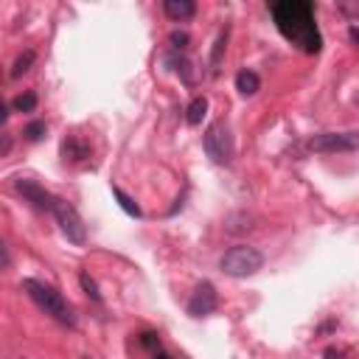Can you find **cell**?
Returning <instances> with one entry per match:
<instances>
[{"mask_svg": "<svg viewBox=\"0 0 359 359\" xmlns=\"http://www.w3.org/2000/svg\"><path fill=\"white\" fill-rule=\"evenodd\" d=\"M264 267V256L261 250L250 247V244H236L230 250H225V256L219 259V270L228 278H250Z\"/></svg>", "mask_w": 359, "mask_h": 359, "instance_id": "3957f363", "label": "cell"}, {"mask_svg": "<svg viewBox=\"0 0 359 359\" xmlns=\"http://www.w3.org/2000/svg\"><path fill=\"white\" fill-rule=\"evenodd\" d=\"M37 104H40L37 93H20V96L12 101L14 113H34V110H37Z\"/></svg>", "mask_w": 359, "mask_h": 359, "instance_id": "9a60e30c", "label": "cell"}, {"mask_svg": "<svg viewBox=\"0 0 359 359\" xmlns=\"http://www.w3.org/2000/svg\"><path fill=\"white\" fill-rule=\"evenodd\" d=\"M79 283H82L85 295H87L93 303H101V301H104V298H101V292H98V286H96V281H93L87 272H82V275H79Z\"/></svg>", "mask_w": 359, "mask_h": 359, "instance_id": "e0dca14e", "label": "cell"}, {"mask_svg": "<svg viewBox=\"0 0 359 359\" xmlns=\"http://www.w3.org/2000/svg\"><path fill=\"white\" fill-rule=\"evenodd\" d=\"M202 149L217 166H228L233 160V152H236L230 127L225 121H210L205 127V135H202Z\"/></svg>", "mask_w": 359, "mask_h": 359, "instance_id": "277c9868", "label": "cell"}, {"mask_svg": "<svg viewBox=\"0 0 359 359\" xmlns=\"http://www.w3.org/2000/svg\"><path fill=\"white\" fill-rule=\"evenodd\" d=\"M205 116H208V98H205V96L191 98V104L186 107V121H188L191 127H199Z\"/></svg>", "mask_w": 359, "mask_h": 359, "instance_id": "7c38bea8", "label": "cell"}, {"mask_svg": "<svg viewBox=\"0 0 359 359\" xmlns=\"http://www.w3.org/2000/svg\"><path fill=\"white\" fill-rule=\"evenodd\" d=\"M323 359H345V351L342 348H326V353H323Z\"/></svg>", "mask_w": 359, "mask_h": 359, "instance_id": "ffe728a7", "label": "cell"}, {"mask_svg": "<svg viewBox=\"0 0 359 359\" xmlns=\"http://www.w3.org/2000/svg\"><path fill=\"white\" fill-rule=\"evenodd\" d=\"M171 45L177 51H186L188 48V34L186 31H171Z\"/></svg>", "mask_w": 359, "mask_h": 359, "instance_id": "d6986e66", "label": "cell"}, {"mask_svg": "<svg viewBox=\"0 0 359 359\" xmlns=\"http://www.w3.org/2000/svg\"><path fill=\"white\" fill-rule=\"evenodd\" d=\"M236 90H239V96H244V98L256 96V93L261 90V79H259L256 70H250V67L239 70V74H236Z\"/></svg>", "mask_w": 359, "mask_h": 359, "instance_id": "8fae6325", "label": "cell"}, {"mask_svg": "<svg viewBox=\"0 0 359 359\" xmlns=\"http://www.w3.org/2000/svg\"><path fill=\"white\" fill-rule=\"evenodd\" d=\"M163 14L171 23H186V20H191L197 14V3H194V0H166Z\"/></svg>", "mask_w": 359, "mask_h": 359, "instance_id": "30bf717a", "label": "cell"}, {"mask_svg": "<svg viewBox=\"0 0 359 359\" xmlns=\"http://www.w3.org/2000/svg\"><path fill=\"white\" fill-rule=\"evenodd\" d=\"M14 191L25 199V202H31L37 210H48L51 213V205H54V194L51 191H45L40 183H34V180H28V177H14Z\"/></svg>", "mask_w": 359, "mask_h": 359, "instance_id": "ba28073f", "label": "cell"}, {"mask_svg": "<svg viewBox=\"0 0 359 359\" xmlns=\"http://www.w3.org/2000/svg\"><path fill=\"white\" fill-rule=\"evenodd\" d=\"M219 309V292H217V286H213L210 281H202L197 283V290L191 292L188 298V314L191 317H208Z\"/></svg>", "mask_w": 359, "mask_h": 359, "instance_id": "52a82bcc", "label": "cell"}, {"mask_svg": "<svg viewBox=\"0 0 359 359\" xmlns=\"http://www.w3.org/2000/svg\"><path fill=\"white\" fill-rule=\"evenodd\" d=\"M23 292L34 301V306H37L40 312H45L48 317H54L56 323H62V326H76V314H74V306H70L62 292L56 290V286L45 283V281H37V278H25L23 283Z\"/></svg>", "mask_w": 359, "mask_h": 359, "instance_id": "7a4b0ae2", "label": "cell"}, {"mask_svg": "<svg viewBox=\"0 0 359 359\" xmlns=\"http://www.w3.org/2000/svg\"><path fill=\"white\" fill-rule=\"evenodd\" d=\"M45 132H48L45 121H31V124H25V129H23L25 140H31V143H37V140H43V138H45Z\"/></svg>", "mask_w": 359, "mask_h": 359, "instance_id": "2e32d148", "label": "cell"}, {"mask_svg": "<svg viewBox=\"0 0 359 359\" xmlns=\"http://www.w3.org/2000/svg\"><path fill=\"white\" fill-rule=\"evenodd\" d=\"M309 149L320 152V155L356 152L359 149V132H320L309 140Z\"/></svg>", "mask_w": 359, "mask_h": 359, "instance_id": "8992f818", "label": "cell"}, {"mask_svg": "<svg viewBox=\"0 0 359 359\" xmlns=\"http://www.w3.org/2000/svg\"><path fill=\"white\" fill-rule=\"evenodd\" d=\"M34 59H37V54H34L31 48H28V51H23V54L14 59V65H12V70H9V76H12V79H20L23 74H28L31 65H34Z\"/></svg>", "mask_w": 359, "mask_h": 359, "instance_id": "5bb4252c", "label": "cell"}, {"mask_svg": "<svg viewBox=\"0 0 359 359\" xmlns=\"http://www.w3.org/2000/svg\"><path fill=\"white\" fill-rule=\"evenodd\" d=\"M51 217L56 219L62 236H65L70 244L82 247V244L87 241V225H85V219H82V213H79L74 205H70V202H65V199L56 197L54 205H51Z\"/></svg>", "mask_w": 359, "mask_h": 359, "instance_id": "5b68a950", "label": "cell"}, {"mask_svg": "<svg viewBox=\"0 0 359 359\" xmlns=\"http://www.w3.org/2000/svg\"><path fill=\"white\" fill-rule=\"evenodd\" d=\"M12 152V135H3V149H0V157H6Z\"/></svg>", "mask_w": 359, "mask_h": 359, "instance_id": "44dd1931", "label": "cell"}, {"mask_svg": "<svg viewBox=\"0 0 359 359\" xmlns=\"http://www.w3.org/2000/svg\"><path fill=\"white\" fill-rule=\"evenodd\" d=\"M113 197L118 199V205H121V210L127 213V217H135V219H140V217H143V210L138 208V202H135L127 191H121L118 186H113Z\"/></svg>", "mask_w": 359, "mask_h": 359, "instance_id": "4fadbf2b", "label": "cell"}, {"mask_svg": "<svg viewBox=\"0 0 359 359\" xmlns=\"http://www.w3.org/2000/svg\"><path fill=\"white\" fill-rule=\"evenodd\" d=\"M62 160L70 163V166H87L90 163V146L76 138V135H67L62 140Z\"/></svg>", "mask_w": 359, "mask_h": 359, "instance_id": "9c48e42d", "label": "cell"}, {"mask_svg": "<svg viewBox=\"0 0 359 359\" xmlns=\"http://www.w3.org/2000/svg\"><path fill=\"white\" fill-rule=\"evenodd\" d=\"M348 37H351V43H353V45H359V28H356V25H351V28H348Z\"/></svg>", "mask_w": 359, "mask_h": 359, "instance_id": "7402d4cb", "label": "cell"}, {"mask_svg": "<svg viewBox=\"0 0 359 359\" xmlns=\"http://www.w3.org/2000/svg\"><path fill=\"white\" fill-rule=\"evenodd\" d=\"M225 48H228V28L217 37V43H213V54H210V65L217 67L219 65V59H222V54H225Z\"/></svg>", "mask_w": 359, "mask_h": 359, "instance_id": "ac0fdd59", "label": "cell"}, {"mask_svg": "<svg viewBox=\"0 0 359 359\" xmlns=\"http://www.w3.org/2000/svg\"><path fill=\"white\" fill-rule=\"evenodd\" d=\"M270 14L286 43H292L303 54H320L323 34L317 25L314 3H309V0H278V3H270Z\"/></svg>", "mask_w": 359, "mask_h": 359, "instance_id": "6da1fadb", "label": "cell"}]
</instances>
